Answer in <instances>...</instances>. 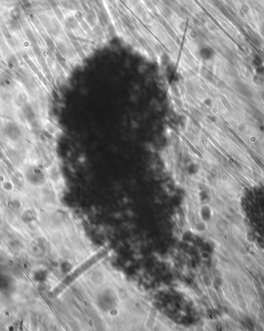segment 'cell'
Segmentation results:
<instances>
[{
    "mask_svg": "<svg viewBox=\"0 0 264 331\" xmlns=\"http://www.w3.org/2000/svg\"><path fill=\"white\" fill-rule=\"evenodd\" d=\"M20 2H21L22 5H23V8H25L26 9L31 8V3L29 0H20Z\"/></svg>",
    "mask_w": 264,
    "mask_h": 331,
    "instance_id": "6da1fadb",
    "label": "cell"
}]
</instances>
